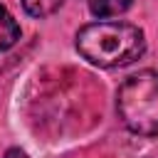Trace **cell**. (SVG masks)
Segmentation results:
<instances>
[{"mask_svg":"<svg viewBox=\"0 0 158 158\" xmlns=\"http://www.w3.org/2000/svg\"><path fill=\"white\" fill-rule=\"evenodd\" d=\"M131 2L133 0H89V10L99 20H111V17L123 15L131 7Z\"/></svg>","mask_w":158,"mask_h":158,"instance_id":"obj_3","label":"cell"},{"mask_svg":"<svg viewBox=\"0 0 158 158\" xmlns=\"http://www.w3.org/2000/svg\"><path fill=\"white\" fill-rule=\"evenodd\" d=\"M17 40H20V25H17L15 17L7 12V7L0 5V52L10 49Z\"/></svg>","mask_w":158,"mask_h":158,"instance_id":"obj_4","label":"cell"},{"mask_svg":"<svg viewBox=\"0 0 158 158\" xmlns=\"http://www.w3.org/2000/svg\"><path fill=\"white\" fill-rule=\"evenodd\" d=\"M62 2L64 0H22V7L32 17H47V15L57 12L62 7Z\"/></svg>","mask_w":158,"mask_h":158,"instance_id":"obj_5","label":"cell"},{"mask_svg":"<svg viewBox=\"0 0 158 158\" xmlns=\"http://www.w3.org/2000/svg\"><path fill=\"white\" fill-rule=\"evenodd\" d=\"M77 49L96 67H126L146 52V35L131 22L99 20L77 32Z\"/></svg>","mask_w":158,"mask_h":158,"instance_id":"obj_1","label":"cell"},{"mask_svg":"<svg viewBox=\"0 0 158 158\" xmlns=\"http://www.w3.org/2000/svg\"><path fill=\"white\" fill-rule=\"evenodd\" d=\"M5 158H27V153L20 151V148H10V151L5 153Z\"/></svg>","mask_w":158,"mask_h":158,"instance_id":"obj_6","label":"cell"},{"mask_svg":"<svg viewBox=\"0 0 158 158\" xmlns=\"http://www.w3.org/2000/svg\"><path fill=\"white\" fill-rule=\"evenodd\" d=\"M121 123L136 136H158V72L143 69L116 91Z\"/></svg>","mask_w":158,"mask_h":158,"instance_id":"obj_2","label":"cell"}]
</instances>
